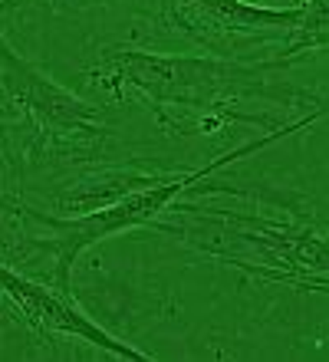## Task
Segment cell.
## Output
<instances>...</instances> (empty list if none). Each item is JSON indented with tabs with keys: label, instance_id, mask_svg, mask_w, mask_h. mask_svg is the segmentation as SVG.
<instances>
[{
	"label": "cell",
	"instance_id": "cell-1",
	"mask_svg": "<svg viewBox=\"0 0 329 362\" xmlns=\"http://www.w3.org/2000/svg\"><path fill=\"white\" fill-rule=\"evenodd\" d=\"M293 59L273 57V59H244L231 57H168V53H149V49H129L115 47L105 49L93 66L86 69L89 86L105 93L109 99H142L149 103L161 125H168L171 112L197 115L214 112L221 105L241 103L250 95L263 99H300V89L287 86L277 73L290 69Z\"/></svg>",
	"mask_w": 329,
	"mask_h": 362
},
{
	"label": "cell",
	"instance_id": "cell-2",
	"mask_svg": "<svg viewBox=\"0 0 329 362\" xmlns=\"http://www.w3.org/2000/svg\"><path fill=\"white\" fill-rule=\"evenodd\" d=\"M323 115H326V109L316 105L310 115H303V119L287 122V125H273L270 132L257 135L254 142H244V145H237V148H231V152L211 158L204 168H195V172H185V175H171V178H155L151 185L125 191L122 198L109 201V204H99V208H93V211H83V214H69V218L47 214V211L33 208V204H27V201L17 198V194L0 198V211H4V214H17V218H23V221H33L37 228H43V238H27L23 247L33 250V254H50V257H53V286L63 290V293H69L76 260L83 257L89 247H96L99 240L115 238V234H125V230H135V228H151V224L175 204V198H181L185 191H195V185L207 181L217 168H224V165L237 162V158H247V155H257L260 148L280 142V139L300 132V129H310Z\"/></svg>",
	"mask_w": 329,
	"mask_h": 362
},
{
	"label": "cell",
	"instance_id": "cell-3",
	"mask_svg": "<svg viewBox=\"0 0 329 362\" xmlns=\"http://www.w3.org/2000/svg\"><path fill=\"white\" fill-rule=\"evenodd\" d=\"M155 230L201 250L207 257L244 270L254 280L290 284L300 290H326L329 250L320 230L300 221H283L270 214H250L234 208H195L171 204Z\"/></svg>",
	"mask_w": 329,
	"mask_h": 362
},
{
	"label": "cell",
	"instance_id": "cell-4",
	"mask_svg": "<svg viewBox=\"0 0 329 362\" xmlns=\"http://www.w3.org/2000/svg\"><path fill=\"white\" fill-rule=\"evenodd\" d=\"M7 122L27 125L33 155L89 158L109 139L99 105L53 83L0 33V129Z\"/></svg>",
	"mask_w": 329,
	"mask_h": 362
},
{
	"label": "cell",
	"instance_id": "cell-5",
	"mask_svg": "<svg viewBox=\"0 0 329 362\" xmlns=\"http://www.w3.org/2000/svg\"><path fill=\"white\" fill-rule=\"evenodd\" d=\"M155 23L204 47L211 57L250 53L267 43H287L300 7H263L250 0H155Z\"/></svg>",
	"mask_w": 329,
	"mask_h": 362
},
{
	"label": "cell",
	"instance_id": "cell-6",
	"mask_svg": "<svg viewBox=\"0 0 329 362\" xmlns=\"http://www.w3.org/2000/svg\"><path fill=\"white\" fill-rule=\"evenodd\" d=\"M0 296L40 333L73 336V339H83V343L96 346V349H103V353L115 356V359H139V362L155 359L145 349H135L132 343L115 339L109 329H103L96 323L93 316H86L73 303L69 293H63L57 286L40 284V280H30L27 274H20L17 267H10L4 260H0Z\"/></svg>",
	"mask_w": 329,
	"mask_h": 362
},
{
	"label": "cell",
	"instance_id": "cell-7",
	"mask_svg": "<svg viewBox=\"0 0 329 362\" xmlns=\"http://www.w3.org/2000/svg\"><path fill=\"white\" fill-rule=\"evenodd\" d=\"M326 0H306L300 4V20H296V27H293L290 40L283 43V53L280 57L293 59V63H300L306 53L313 49H326Z\"/></svg>",
	"mask_w": 329,
	"mask_h": 362
}]
</instances>
